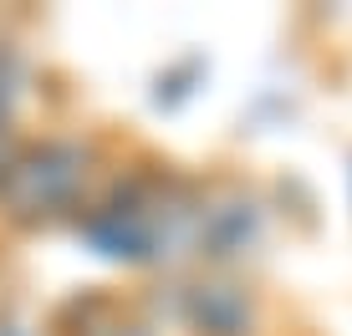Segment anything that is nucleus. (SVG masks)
<instances>
[{
    "instance_id": "obj_1",
    "label": "nucleus",
    "mask_w": 352,
    "mask_h": 336,
    "mask_svg": "<svg viewBox=\"0 0 352 336\" xmlns=\"http://www.w3.org/2000/svg\"><path fill=\"white\" fill-rule=\"evenodd\" d=\"M82 173H87V158L72 143H46L36 153H21L6 173V204L21 214V219H46V214L67 209L82 189Z\"/></svg>"
},
{
    "instance_id": "obj_2",
    "label": "nucleus",
    "mask_w": 352,
    "mask_h": 336,
    "mask_svg": "<svg viewBox=\"0 0 352 336\" xmlns=\"http://www.w3.org/2000/svg\"><path fill=\"white\" fill-rule=\"evenodd\" d=\"M194 321L214 336H240L250 326V306L235 285H199L194 291Z\"/></svg>"
},
{
    "instance_id": "obj_3",
    "label": "nucleus",
    "mask_w": 352,
    "mask_h": 336,
    "mask_svg": "<svg viewBox=\"0 0 352 336\" xmlns=\"http://www.w3.org/2000/svg\"><path fill=\"white\" fill-rule=\"evenodd\" d=\"M10 97H16V71L0 56V128H6V112H10Z\"/></svg>"
},
{
    "instance_id": "obj_4",
    "label": "nucleus",
    "mask_w": 352,
    "mask_h": 336,
    "mask_svg": "<svg viewBox=\"0 0 352 336\" xmlns=\"http://www.w3.org/2000/svg\"><path fill=\"white\" fill-rule=\"evenodd\" d=\"M10 163H16V153H10V143H6V133H0V184H6Z\"/></svg>"
},
{
    "instance_id": "obj_5",
    "label": "nucleus",
    "mask_w": 352,
    "mask_h": 336,
    "mask_svg": "<svg viewBox=\"0 0 352 336\" xmlns=\"http://www.w3.org/2000/svg\"><path fill=\"white\" fill-rule=\"evenodd\" d=\"M107 336H133V331H107Z\"/></svg>"
}]
</instances>
